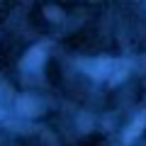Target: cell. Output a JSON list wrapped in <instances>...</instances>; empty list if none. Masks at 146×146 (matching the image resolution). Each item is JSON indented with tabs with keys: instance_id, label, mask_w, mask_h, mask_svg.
Here are the masks:
<instances>
[{
	"instance_id": "cell-2",
	"label": "cell",
	"mask_w": 146,
	"mask_h": 146,
	"mask_svg": "<svg viewBox=\"0 0 146 146\" xmlns=\"http://www.w3.org/2000/svg\"><path fill=\"white\" fill-rule=\"evenodd\" d=\"M85 68H88V73L93 78H107L110 71H112V61L110 58H98L93 66H85Z\"/></svg>"
},
{
	"instance_id": "cell-4",
	"label": "cell",
	"mask_w": 146,
	"mask_h": 146,
	"mask_svg": "<svg viewBox=\"0 0 146 146\" xmlns=\"http://www.w3.org/2000/svg\"><path fill=\"white\" fill-rule=\"evenodd\" d=\"M141 127H144V119H136V122H134V127H131V129L127 131V141H131V139H134V136L139 134V129H141Z\"/></svg>"
},
{
	"instance_id": "cell-3",
	"label": "cell",
	"mask_w": 146,
	"mask_h": 146,
	"mask_svg": "<svg viewBox=\"0 0 146 146\" xmlns=\"http://www.w3.org/2000/svg\"><path fill=\"white\" fill-rule=\"evenodd\" d=\"M17 110H20L25 117H32V115H36L39 105L34 102V98H32V95H25V98H20V102H17Z\"/></svg>"
},
{
	"instance_id": "cell-1",
	"label": "cell",
	"mask_w": 146,
	"mask_h": 146,
	"mask_svg": "<svg viewBox=\"0 0 146 146\" xmlns=\"http://www.w3.org/2000/svg\"><path fill=\"white\" fill-rule=\"evenodd\" d=\"M44 61V46H32L29 54L25 56V61H22V68L25 71H34V68H39Z\"/></svg>"
}]
</instances>
